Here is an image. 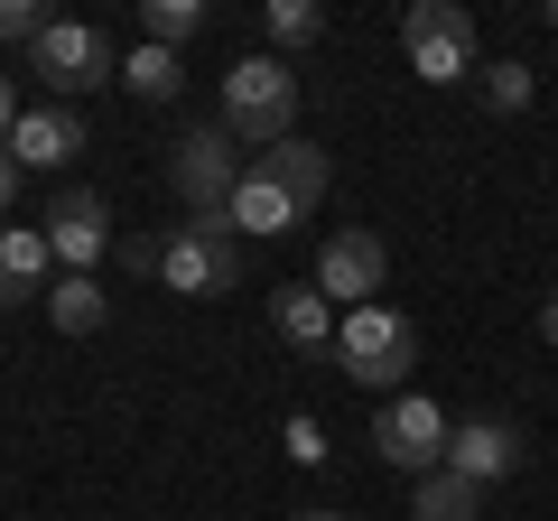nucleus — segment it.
<instances>
[{"label":"nucleus","instance_id":"nucleus-14","mask_svg":"<svg viewBox=\"0 0 558 521\" xmlns=\"http://www.w3.org/2000/svg\"><path fill=\"white\" fill-rule=\"evenodd\" d=\"M38 289H57V252H47L38 223H0V307L38 299Z\"/></svg>","mask_w":558,"mask_h":521},{"label":"nucleus","instance_id":"nucleus-26","mask_svg":"<svg viewBox=\"0 0 558 521\" xmlns=\"http://www.w3.org/2000/svg\"><path fill=\"white\" fill-rule=\"evenodd\" d=\"M20 178H28V168L10 159V149H0V205H20Z\"/></svg>","mask_w":558,"mask_h":521},{"label":"nucleus","instance_id":"nucleus-28","mask_svg":"<svg viewBox=\"0 0 558 521\" xmlns=\"http://www.w3.org/2000/svg\"><path fill=\"white\" fill-rule=\"evenodd\" d=\"M289 521H344V512H289Z\"/></svg>","mask_w":558,"mask_h":521},{"label":"nucleus","instance_id":"nucleus-3","mask_svg":"<svg viewBox=\"0 0 558 521\" xmlns=\"http://www.w3.org/2000/svg\"><path fill=\"white\" fill-rule=\"evenodd\" d=\"M168 186H178L186 223H215L223 233V205H233V186H242V141L223 121H186L178 141H168Z\"/></svg>","mask_w":558,"mask_h":521},{"label":"nucleus","instance_id":"nucleus-4","mask_svg":"<svg viewBox=\"0 0 558 521\" xmlns=\"http://www.w3.org/2000/svg\"><path fill=\"white\" fill-rule=\"evenodd\" d=\"M447 438H457V420H447L428 391H391V401H373V457L391 465V475H438L447 465Z\"/></svg>","mask_w":558,"mask_h":521},{"label":"nucleus","instance_id":"nucleus-5","mask_svg":"<svg viewBox=\"0 0 558 521\" xmlns=\"http://www.w3.org/2000/svg\"><path fill=\"white\" fill-rule=\"evenodd\" d=\"M400 57H410L418 84H465V75H484L475 20H465L457 0H410V20H400Z\"/></svg>","mask_w":558,"mask_h":521},{"label":"nucleus","instance_id":"nucleus-2","mask_svg":"<svg viewBox=\"0 0 558 521\" xmlns=\"http://www.w3.org/2000/svg\"><path fill=\"white\" fill-rule=\"evenodd\" d=\"M336 373H344V381H363L373 401H391L400 373H418V326L400 317L391 299L344 307V326H336Z\"/></svg>","mask_w":558,"mask_h":521},{"label":"nucleus","instance_id":"nucleus-19","mask_svg":"<svg viewBox=\"0 0 558 521\" xmlns=\"http://www.w3.org/2000/svg\"><path fill=\"white\" fill-rule=\"evenodd\" d=\"M121 84H131L140 102H178V84H186V65L168 57V47H131V57H121Z\"/></svg>","mask_w":558,"mask_h":521},{"label":"nucleus","instance_id":"nucleus-22","mask_svg":"<svg viewBox=\"0 0 558 521\" xmlns=\"http://www.w3.org/2000/svg\"><path fill=\"white\" fill-rule=\"evenodd\" d=\"M47 28H57V10H47V0H0V38H10V47H38Z\"/></svg>","mask_w":558,"mask_h":521},{"label":"nucleus","instance_id":"nucleus-25","mask_svg":"<svg viewBox=\"0 0 558 521\" xmlns=\"http://www.w3.org/2000/svg\"><path fill=\"white\" fill-rule=\"evenodd\" d=\"M20 131V84H10V65H0V141Z\"/></svg>","mask_w":558,"mask_h":521},{"label":"nucleus","instance_id":"nucleus-18","mask_svg":"<svg viewBox=\"0 0 558 521\" xmlns=\"http://www.w3.org/2000/svg\"><path fill=\"white\" fill-rule=\"evenodd\" d=\"M196 28H205V0H140V47H168L178 57Z\"/></svg>","mask_w":558,"mask_h":521},{"label":"nucleus","instance_id":"nucleus-11","mask_svg":"<svg viewBox=\"0 0 558 521\" xmlns=\"http://www.w3.org/2000/svg\"><path fill=\"white\" fill-rule=\"evenodd\" d=\"M0 149H10V159H20L28 178H38V168H65L75 149H94V141H84V112H75V102H28V112H20V131H10Z\"/></svg>","mask_w":558,"mask_h":521},{"label":"nucleus","instance_id":"nucleus-20","mask_svg":"<svg viewBox=\"0 0 558 521\" xmlns=\"http://www.w3.org/2000/svg\"><path fill=\"white\" fill-rule=\"evenodd\" d=\"M260 28H270V57H289V47H317L326 38V10H317V0H270Z\"/></svg>","mask_w":558,"mask_h":521},{"label":"nucleus","instance_id":"nucleus-17","mask_svg":"<svg viewBox=\"0 0 558 521\" xmlns=\"http://www.w3.org/2000/svg\"><path fill=\"white\" fill-rule=\"evenodd\" d=\"M475 502H484V494H475L465 475H447V465L410 484V521H475Z\"/></svg>","mask_w":558,"mask_h":521},{"label":"nucleus","instance_id":"nucleus-1","mask_svg":"<svg viewBox=\"0 0 558 521\" xmlns=\"http://www.w3.org/2000/svg\"><path fill=\"white\" fill-rule=\"evenodd\" d=\"M223 131L252 149H279V141H299V65L289 57H233V75H223Z\"/></svg>","mask_w":558,"mask_h":521},{"label":"nucleus","instance_id":"nucleus-7","mask_svg":"<svg viewBox=\"0 0 558 521\" xmlns=\"http://www.w3.org/2000/svg\"><path fill=\"white\" fill-rule=\"evenodd\" d=\"M381 289H391V242L373 223H336L317 242V299L326 307H373Z\"/></svg>","mask_w":558,"mask_h":521},{"label":"nucleus","instance_id":"nucleus-23","mask_svg":"<svg viewBox=\"0 0 558 521\" xmlns=\"http://www.w3.org/2000/svg\"><path fill=\"white\" fill-rule=\"evenodd\" d=\"M289 457H299V465H326V457H336V447H326V420H307V410H299V420H289Z\"/></svg>","mask_w":558,"mask_h":521},{"label":"nucleus","instance_id":"nucleus-27","mask_svg":"<svg viewBox=\"0 0 558 521\" xmlns=\"http://www.w3.org/2000/svg\"><path fill=\"white\" fill-rule=\"evenodd\" d=\"M539 344H549V354H558V289H549V299H539Z\"/></svg>","mask_w":558,"mask_h":521},{"label":"nucleus","instance_id":"nucleus-8","mask_svg":"<svg viewBox=\"0 0 558 521\" xmlns=\"http://www.w3.org/2000/svg\"><path fill=\"white\" fill-rule=\"evenodd\" d=\"M159 280H168V299H223L242 280V242L215 233V223H178L159 242Z\"/></svg>","mask_w":558,"mask_h":521},{"label":"nucleus","instance_id":"nucleus-13","mask_svg":"<svg viewBox=\"0 0 558 521\" xmlns=\"http://www.w3.org/2000/svg\"><path fill=\"white\" fill-rule=\"evenodd\" d=\"M270 326H279V344H299V354H336V307L317 299V280H289V289H270Z\"/></svg>","mask_w":558,"mask_h":521},{"label":"nucleus","instance_id":"nucleus-12","mask_svg":"<svg viewBox=\"0 0 558 521\" xmlns=\"http://www.w3.org/2000/svg\"><path fill=\"white\" fill-rule=\"evenodd\" d=\"M307 223V205L289 196V186L270 178V168H242V186H233V205H223V233H252V242H270V233H299Z\"/></svg>","mask_w":558,"mask_h":521},{"label":"nucleus","instance_id":"nucleus-16","mask_svg":"<svg viewBox=\"0 0 558 521\" xmlns=\"http://www.w3.org/2000/svg\"><path fill=\"white\" fill-rule=\"evenodd\" d=\"M47 317H57V336H102V317H112V299H102L84 270H57V289H47Z\"/></svg>","mask_w":558,"mask_h":521},{"label":"nucleus","instance_id":"nucleus-29","mask_svg":"<svg viewBox=\"0 0 558 521\" xmlns=\"http://www.w3.org/2000/svg\"><path fill=\"white\" fill-rule=\"evenodd\" d=\"M539 20H549V28H558V0H539Z\"/></svg>","mask_w":558,"mask_h":521},{"label":"nucleus","instance_id":"nucleus-15","mask_svg":"<svg viewBox=\"0 0 558 521\" xmlns=\"http://www.w3.org/2000/svg\"><path fill=\"white\" fill-rule=\"evenodd\" d=\"M260 168H270V178L289 186L307 215H317V196L336 186V168H326V149H317V141H279V149H260Z\"/></svg>","mask_w":558,"mask_h":521},{"label":"nucleus","instance_id":"nucleus-21","mask_svg":"<svg viewBox=\"0 0 558 521\" xmlns=\"http://www.w3.org/2000/svg\"><path fill=\"white\" fill-rule=\"evenodd\" d=\"M475 84H484V102H494L502 121H512V112H531V94H539V75H531L521 57H494V65H484Z\"/></svg>","mask_w":558,"mask_h":521},{"label":"nucleus","instance_id":"nucleus-9","mask_svg":"<svg viewBox=\"0 0 558 521\" xmlns=\"http://www.w3.org/2000/svg\"><path fill=\"white\" fill-rule=\"evenodd\" d=\"M38 233H47V252H57V270H84V280H94V260L112 252V205H102L94 186H65Z\"/></svg>","mask_w":558,"mask_h":521},{"label":"nucleus","instance_id":"nucleus-24","mask_svg":"<svg viewBox=\"0 0 558 521\" xmlns=\"http://www.w3.org/2000/svg\"><path fill=\"white\" fill-rule=\"evenodd\" d=\"M121 260H131V270H149V280H159V233H131V242H121Z\"/></svg>","mask_w":558,"mask_h":521},{"label":"nucleus","instance_id":"nucleus-10","mask_svg":"<svg viewBox=\"0 0 558 521\" xmlns=\"http://www.w3.org/2000/svg\"><path fill=\"white\" fill-rule=\"evenodd\" d=\"M521 457H531V447H521V428L494 420V410H484V420H457V438H447V475H465L475 494H484V484H512Z\"/></svg>","mask_w":558,"mask_h":521},{"label":"nucleus","instance_id":"nucleus-6","mask_svg":"<svg viewBox=\"0 0 558 521\" xmlns=\"http://www.w3.org/2000/svg\"><path fill=\"white\" fill-rule=\"evenodd\" d=\"M28 75H38L57 102H75V94H102V84H121V57H112V38H102L94 20H57L38 47H28Z\"/></svg>","mask_w":558,"mask_h":521}]
</instances>
